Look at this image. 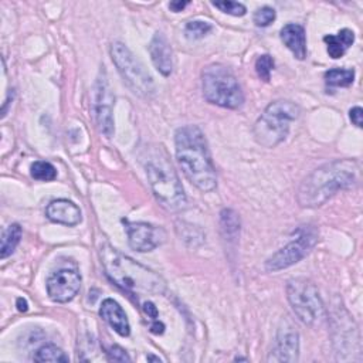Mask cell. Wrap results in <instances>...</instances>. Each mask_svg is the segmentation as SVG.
<instances>
[{
    "mask_svg": "<svg viewBox=\"0 0 363 363\" xmlns=\"http://www.w3.org/2000/svg\"><path fill=\"white\" fill-rule=\"evenodd\" d=\"M22 240V227L18 223L11 224L2 234V246H0V255L2 258H8L12 255Z\"/></svg>",
    "mask_w": 363,
    "mask_h": 363,
    "instance_id": "19",
    "label": "cell"
},
{
    "mask_svg": "<svg viewBox=\"0 0 363 363\" xmlns=\"http://www.w3.org/2000/svg\"><path fill=\"white\" fill-rule=\"evenodd\" d=\"M212 29H213L212 23H209L206 21H193L186 25L185 35L189 40H199V39H203L204 36H207L212 32Z\"/></svg>",
    "mask_w": 363,
    "mask_h": 363,
    "instance_id": "23",
    "label": "cell"
},
{
    "mask_svg": "<svg viewBox=\"0 0 363 363\" xmlns=\"http://www.w3.org/2000/svg\"><path fill=\"white\" fill-rule=\"evenodd\" d=\"M114 96L111 94V90L108 88V84L105 80H98L97 84V94H96V103H94V113L96 120L100 131L111 138L114 135Z\"/></svg>",
    "mask_w": 363,
    "mask_h": 363,
    "instance_id": "13",
    "label": "cell"
},
{
    "mask_svg": "<svg viewBox=\"0 0 363 363\" xmlns=\"http://www.w3.org/2000/svg\"><path fill=\"white\" fill-rule=\"evenodd\" d=\"M30 173H32V178L42 182H52L57 178V169L50 162H46V161L35 162L30 168Z\"/></svg>",
    "mask_w": 363,
    "mask_h": 363,
    "instance_id": "22",
    "label": "cell"
},
{
    "mask_svg": "<svg viewBox=\"0 0 363 363\" xmlns=\"http://www.w3.org/2000/svg\"><path fill=\"white\" fill-rule=\"evenodd\" d=\"M349 117H350V121L353 125H356L357 128H362V124H363V111L360 107H353L350 111H349Z\"/></svg>",
    "mask_w": 363,
    "mask_h": 363,
    "instance_id": "29",
    "label": "cell"
},
{
    "mask_svg": "<svg viewBox=\"0 0 363 363\" xmlns=\"http://www.w3.org/2000/svg\"><path fill=\"white\" fill-rule=\"evenodd\" d=\"M275 18H277L275 11L272 8L264 6V8L255 11V13L253 16V21H254L257 28H267L275 21Z\"/></svg>",
    "mask_w": 363,
    "mask_h": 363,
    "instance_id": "27",
    "label": "cell"
},
{
    "mask_svg": "<svg viewBox=\"0 0 363 363\" xmlns=\"http://www.w3.org/2000/svg\"><path fill=\"white\" fill-rule=\"evenodd\" d=\"M145 171L155 197L166 210L182 212L186 209L188 199L182 182L162 146L149 152Z\"/></svg>",
    "mask_w": 363,
    "mask_h": 363,
    "instance_id": "4",
    "label": "cell"
},
{
    "mask_svg": "<svg viewBox=\"0 0 363 363\" xmlns=\"http://www.w3.org/2000/svg\"><path fill=\"white\" fill-rule=\"evenodd\" d=\"M323 42L328 46V54L333 60H338L345 56L349 47L355 42V33L350 29H343L338 35H328L323 38Z\"/></svg>",
    "mask_w": 363,
    "mask_h": 363,
    "instance_id": "18",
    "label": "cell"
},
{
    "mask_svg": "<svg viewBox=\"0 0 363 363\" xmlns=\"http://www.w3.org/2000/svg\"><path fill=\"white\" fill-rule=\"evenodd\" d=\"M274 70V60L271 56L268 54H264V56H260L255 62V71H257V76L268 83L270 79H271V73Z\"/></svg>",
    "mask_w": 363,
    "mask_h": 363,
    "instance_id": "25",
    "label": "cell"
},
{
    "mask_svg": "<svg viewBox=\"0 0 363 363\" xmlns=\"http://www.w3.org/2000/svg\"><path fill=\"white\" fill-rule=\"evenodd\" d=\"M46 216L50 221L69 227H74L83 220L80 207L67 199L53 200L46 209Z\"/></svg>",
    "mask_w": 363,
    "mask_h": 363,
    "instance_id": "14",
    "label": "cell"
},
{
    "mask_svg": "<svg viewBox=\"0 0 363 363\" xmlns=\"http://www.w3.org/2000/svg\"><path fill=\"white\" fill-rule=\"evenodd\" d=\"M355 81V71L346 69H332L325 73L328 87H349Z\"/></svg>",
    "mask_w": 363,
    "mask_h": 363,
    "instance_id": "20",
    "label": "cell"
},
{
    "mask_svg": "<svg viewBox=\"0 0 363 363\" xmlns=\"http://www.w3.org/2000/svg\"><path fill=\"white\" fill-rule=\"evenodd\" d=\"M189 5V2H171L169 4V9L172 11V12H175V13H179V12H182L186 6Z\"/></svg>",
    "mask_w": 363,
    "mask_h": 363,
    "instance_id": "31",
    "label": "cell"
},
{
    "mask_svg": "<svg viewBox=\"0 0 363 363\" xmlns=\"http://www.w3.org/2000/svg\"><path fill=\"white\" fill-rule=\"evenodd\" d=\"M287 298L301 322L308 326L322 325L326 312L313 282L306 278L289 280L287 284Z\"/></svg>",
    "mask_w": 363,
    "mask_h": 363,
    "instance_id": "7",
    "label": "cell"
},
{
    "mask_svg": "<svg viewBox=\"0 0 363 363\" xmlns=\"http://www.w3.org/2000/svg\"><path fill=\"white\" fill-rule=\"evenodd\" d=\"M175 148L188 180L202 192H213L217 188V175L203 131L197 125L179 128L175 134Z\"/></svg>",
    "mask_w": 363,
    "mask_h": 363,
    "instance_id": "2",
    "label": "cell"
},
{
    "mask_svg": "<svg viewBox=\"0 0 363 363\" xmlns=\"http://www.w3.org/2000/svg\"><path fill=\"white\" fill-rule=\"evenodd\" d=\"M316 241V230L311 226H304L302 229H299V234L295 240L289 241L265 261V271L277 272L299 263L309 254V251L315 247Z\"/></svg>",
    "mask_w": 363,
    "mask_h": 363,
    "instance_id": "9",
    "label": "cell"
},
{
    "mask_svg": "<svg viewBox=\"0 0 363 363\" xmlns=\"http://www.w3.org/2000/svg\"><path fill=\"white\" fill-rule=\"evenodd\" d=\"M144 311H145V313H146L152 321H155V319L158 318V309H156V306H155L154 302H151V301L145 302V304H144Z\"/></svg>",
    "mask_w": 363,
    "mask_h": 363,
    "instance_id": "30",
    "label": "cell"
},
{
    "mask_svg": "<svg viewBox=\"0 0 363 363\" xmlns=\"http://www.w3.org/2000/svg\"><path fill=\"white\" fill-rule=\"evenodd\" d=\"M360 166L352 159H338L322 165L301 183L296 200L301 207L315 209L325 204L339 190L357 183Z\"/></svg>",
    "mask_w": 363,
    "mask_h": 363,
    "instance_id": "3",
    "label": "cell"
},
{
    "mask_svg": "<svg viewBox=\"0 0 363 363\" xmlns=\"http://www.w3.org/2000/svg\"><path fill=\"white\" fill-rule=\"evenodd\" d=\"M18 309L21 312H26L29 309V304H28V301L25 298H19L18 299Z\"/></svg>",
    "mask_w": 363,
    "mask_h": 363,
    "instance_id": "33",
    "label": "cell"
},
{
    "mask_svg": "<svg viewBox=\"0 0 363 363\" xmlns=\"http://www.w3.org/2000/svg\"><path fill=\"white\" fill-rule=\"evenodd\" d=\"M36 362H69L70 357L56 345H43L39 347L33 356Z\"/></svg>",
    "mask_w": 363,
    "mask_h": 363,
    "instance_id": "21",
    "label": "cell"
},
{
    "mask_svg": "<svg viewBox=\"0 0 363 363\" xmlns=\"http://www.w3.org/2000/svg\"><path fill=\"white\" fill-rule=\"evenodd\" d=\"M299 115V107L292 101L278 100L271 103L254 124L255 141L264 148H275L289 132V124Z\"/></svg>",
    "mask_w": 363,
    "mask_h": 363,
    "instance_id": "5",
    "label": "cell"
},
{
    "mask_svg": "<svg viewBox=\"0 0 363 363\" xmlns=\"http://www.w3.org/2000/svg\"><path fill=\"white\" fill-rule=\"evenodd\" d=\"M236 360H247V357H236Z\"/></svg>",
    "mask_w": 363,
    "mask_h": 363,
    "instance_id": "35",
    "label": "cell"
},
{
    "mask_svg": "<svg viewBox=\"0 0 363 363\" xmlns=\"http://www.w3.org/2000/svg\"><path fill=\"white\" fill-rule=\"evenodd\" d=\"M148 360H155V362H162V359L156 357V356H152V355H148Z\"/></svg>",
    "mask_w": 363,
    "mask_h": 363,
    "instance_id": "34",
    "label": "cell"
},
{
    "mask_svg": "<svg viewBox=\"0 0 363 363\" xmlns=\"http://www.w3.org/2000/svg\"><path fill=\"white\" fill-rule=\"evenodd\" d=\"M125 230L128 234V243L131 248L139 253L154 251L156 247L165 243L166 231L162 227L154 226L151 223H131L124 220Z\"/></svg>",
    "mask_w": 363,
    "mask_h": 363,
    "instance_id": "10",
    "label": "cell"
},
{
    "mask_svg": "<svg viewBox=\"0 0 363 363\" xmlns=\"http://www.w3.org/2000/svg\"><path fill=\"white\" fill-rule=\"evenodd\" d=\"M280 38L295 59L304 60L306 57V36L301 25H285L280 32Z\"/></svg>",
    "mask_w": 363,
    "mask_h": 363,
    "instance_id": "17",
    "label": "cell"
},
{
    "mask_svg": "<svg viewBox=\"0 0 363 363\" xmlns=\"http://www.w3.org/2000/svg\"><path fill=\"white\" fill-rule=\"evenodd\" d=\"M204 98L214 105L237 110L244 104V94L236 76L223 64H212L202 76Z\"/></svg>",
    "mask_w": 363,
    "mask_h": 363,
    "instance_id": "6",
    "label": "cell"
},
{
    "mask_svg": "<svg viewBox=\"0 0 363 363\" xmlns=\"http://www.w3.org/2000/svg\"><path fill=\"white\" fill-rule=\"evenodd\" d=\"M101 318L122 338L129 336L131 333V325L127 318L125 311L122 306L113 298H107L103 301L100 308Z\"/></svg>",
    "mask_w": 363,
    "mask_h": 363,
    "instance_id": "16",
    "label": "cell"
},
{
    "mask_svg": "<svg viewBox=\"0 0 363 363\" xmlns=\"http://www.w3.org/2000/svg\"><path fill=\"white\" fill-rule=\"evenodd\" d=\"M213 6L217 8L219 11H221L223 13H227V15H231L236 18H241L247 13V9L243 4L231 2V0H226V2H214Z\"/></svg>",
    "mask_w": 363,
    "mask_h": 363,
    "instance_id": "26",
    "label": "cell"
},
{
    "mask_svg": "<svg viewBox=\"0 0 363 363\" xmlns=\"http://www.w3.org/2000/svg\"><path fill=\"white\" fill-rule=\"evenodd\" d=\"M220 221H221V229L226 231L227 236H237V233L240 231V219L237 216V213L234 210L230 209H224L220 214Z\"/></svg>",
    "mask_w": 363,
    "mask_h": 363,
    "instance_id": "24",
    "label": "cell"
},
{
    "mask_svg": "<svg viewBox=\"0 0 363 363\" xmlns=\"http://www.w3.org/2000/svg\"><path fill=\"white\" fill-rule=\"evenodd\" d=\"M299 355V335L294 323L285 318L277 332V340L268 362H296Z\"/></svg>",
    "mask_w": 363,
    "mask_h": 363,
    "instance_id": "12",
    "label": "cell"
},
{
    "mask_svg": "<svg viewBox=\"0 0 363 363\" xmlns=\"http://www.w3.org/2000/svg\"><path fill=\"white\" fill-rule=\"evenodd\" d=\"M46 287L52 301L66 304L74 299L80 292L81 275L77 270L62 268L49 277Z\"/></svg>",
    "mask_w": 363,
    "mask_h": 363,
    "instance_id": "11",
    "label": "cell"
},
{
    "mask_svg": "<svg viewBox=\"0 0 363 363\" xmlns=\"http://www.w3.org/2000/svg\"><path fill=\"white\" fill-rule=\"evenodd\" d=\"M107 355L110 360L114 362H131V357L128 356V353L118 345H113L107 349Z\"/></svg>",
    "mask_w": 363,
    "mask_h": 363,
    "instance_id": "28",
    "label": "cell"
},
{
    "mask_svg": "<svg viewBox=\"0 0 363 363\" xmlns=\"http://www.w3.org/2000/svg\"><path fill=\"white\" fill-rule=\"evenodd\" d=\"M149 54L155 69L163 76L169 77L173 71V53L168 39L162 33H156L149 45Z\"/></svg>",
    "mask_w": 363,
    "mask_h": 363,
    "instance_id": "15",
    "label": "cell"
},
{
    "mask_svg": "<svg viewBox=\"0 0 363 363\" xmlns=\"http://www.w3.org/2000/svg\"><path fill=\"white\" fill-rule=\"evenodd\" d=\"M100 257L108 278L134 296L162 295L166 281L154 270L137 263L108 243L100 247Z\"/></svg>",
    "mask_w": 363,
    "mask_h": 363,
    "instance_id": "1",
    "label": "cell"
},
{
    "mask_svg": "<svg viewBox=\"0 0 363 363\" xmlns=\"http://www.w3.org/2000/svg\"><path fill=\"white\" fill-rule=\"evenodd\" d=\"M111 59L118 73L121 74L127 87L141 98H151L155 94V84L151 74L145 70L142 63L132 54V52L120 42L113 43Z\"/></svg>",
    "mask_w": 363,
    "mask_h": 363,
    "instance_id": "8",
    "label": "cell"
},
{
    "mask_svg": "<svg viewBox=\"0 0 363 363\" xmlns=\"http://www.w3.org/2000/svg\"><path fill=\"white\" fill-rule=\"evenodd\" d=\"M151 332L152 333H155V335H162L163 332H165V325L162 323V322H159V321H154V323L151 325Z\"/></svg>",
    "mask_w": 363,
    "mask_h": 363,
    "instance_id": "32",
    "label": "cell"
}]
</instances>
